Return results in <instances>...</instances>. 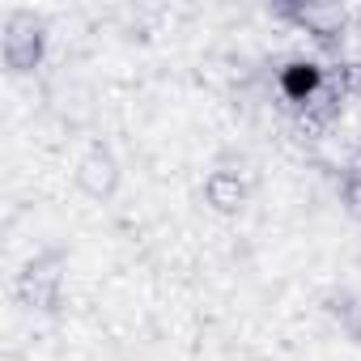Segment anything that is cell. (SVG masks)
<instances>
[{
	"label": "cell",
	"mask_w": 361,
	"mask_h": 361,
	"mask_svg": "<svg viewBox=\"0 0 361 361\" xmlns=\"http://www.w3.org/2000/svg\"><path fill=\"white\" fill-rule=\"evenodd\" d=\"M0 56H5L9 73H35L47 56V26L35 13H9L5 39H0Z\"/></svg>",
	"instance_id": "6da1fadb"
},
{
	"label": "cell",
	"mask_w": 361,
	"mask_h": 361,
	"mask_svg": "<svg viewBox=\"0 0 361 361\" xmlns=\"http://www.w3.org/2000/svg\"><path fill=\"white\" fill-rule=\"evenodd\" d=\"M56 268H60V255L30 259L22 268V276H18V302L30 306V310H56L60 306V289H64V276Z\"/></svg>",
	"instance_id": "7a4b0ae2"
},
{
	"label": "cell",
	"mask_w": 361,
	"mask_h": 361,
	"mask_svg": "<svg viewBox=\"0 0 361 361\" xmlns=\"http://www.w3.org/2000/svg\"><path fill=\"white\" fill-rule=\"evenodd\" d=\"M276 18L302 26L327 51H336L344 39V9H336V5H285V9H276Z\"/></svg>",
	"instance_id": "3957f363"
},
{
	"label": "cell",
	"mask_w": 361,
	"mask_h": 361,
	"mask_svg": "<svg viewBox=\"0 0 361 361\" xmlns=\"http://www.w3.org/2000/svg\"><path fill=\"white\" fill-rule=\"evenodd\" d=\"M77 183L94 196V200H102V196H111L115 192V183H119V166H115V157L106 153V149H90L85 157H81V166H77Z\"/></svg>",
	"instance_id": "277c9868"
},
{
	"label": "cell",
	"mask_w": 361,
	"mask_h": 361,
	"mask_svg": "<svg viewBox=\"0 0 361 361\" xmlns=\"http://www.w3.org/2000/svg\"><path fill=\"white\" fill-rule=\"evenodd\" d=\"M204 196H209L213 209L238 213L243 200H247V183H243V174H234V170H213V174L204 178Z\"/></svg>",
	"instance_id": "5b68a950"
},
{
	"label": "cell",
	"mask_w": 361,
	"mask_h": 361,
	"mask_svg": "<svg viewBox=\"0 0 361 361\" xmlns=\"http://www.w3.org/2000/svg\"><path fill=\"white\" fill-rule=\"evenodd\" d=\"M340 204L353 221H361V161L344 166V174H340Z\"/></svg>",
	"instance_id": "8992f818"
},
{
	"label": "cell",
	"mask_w": 361,
	"mask_h": 361,
	"mask_svg": "<svg viewBox=\"0 0 361 361\" xmlns=\"http://www.w3.org/2000/svg\"><path fill=\"white\" fill-rule=\"evenodd\" d=\"M336 319H340V327L353 336V340H361V298H353V293H340L336 298Z\"/></svg>",
	"instance_id": "52a82bcc"
},
{
	"label": "cell",
	"mask_w": 361,
	"mask_h": 361,
	"mask_svg": "<svg viewBox=\"0 0 361 361\" xmlns=\"http://www.w3.org/2000/svg\"><path fill=\"white\" fill-rule=\"evenodd\" d=\"M336 77H340L344 94H357L361 98V64H344V68H336Z\"/></svg>",
	"instance_id": "ba28073f"
}]
</instances>
